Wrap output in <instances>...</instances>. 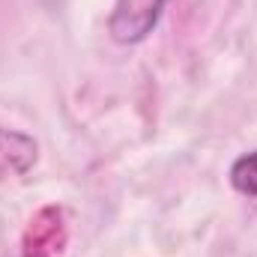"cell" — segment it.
Returning <instances> with one entry per match:
<instances>
[{
    "mask_svg": "<svg viewBox=\"0 0 257 257\" xmlns=\"http://www.w3.org/2000/svg\"><path fill=\"white\" fill-rule=\"evenodd\" d=\"M69 227L66 212L60 206H42L21 236V254L24 257H57L66 248Z\"/></svg>",
    "mask_w": 257,
    "mask_h": 257,
    "instance_id": "cell-1",
    "label": "cell"
},
{
    "mask_svg": "<svg viewBox=\"0 0 257 257\" xmlns=\"http://www.w3.org/2000/svg\"><path fill=\"white\" fill-rule=\"evenodd\" d=\"M165 0H117L111 15V33L117 42H141L159 21Z\"/></svg>",
    "mask_w": 257,
    "mask_h": 257,
    "instance_id": "cell-2",
    "label": "cell"
},
{
    "mask_svg": "<svg viewBox=\"0 0 257 257\" xmlns=\"http://www.w3.org/2000/svg\"><path fill=\"white\" fill-rule=\"evenodd\" d=\"M36 162V144L27 135L0 128V174H27Z\"/></svg>",
    "mask_w": 257,
    "mask_h": 257,
    "instance_id": "cell-3",
    "label": "cell"
},
{
    "mask_svg": "<svg viewBox=\"0 0 257 257\" xmlns=\"http://www.w3.org/2000/svg\"><path fill=\"white\" fill-rule=\"evenodd\" d=\"M230 183H233L236 192L248 194V197H257V150L233 162V168H230Z\"/></svg>",
    "mask_w": 257,
    "mask_h": 257,
    "instance_id": "cell-4",
    "label": "cell"
}]
</instances>
